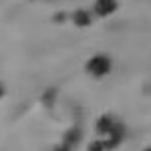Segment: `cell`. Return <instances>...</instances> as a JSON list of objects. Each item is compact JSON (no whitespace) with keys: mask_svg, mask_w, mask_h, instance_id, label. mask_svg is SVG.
Segmentation results:
<instances>
[{"mask_svg":"<svg viewBox=\"0 0 151 151\" xmlns=\"http://www.w3.org/2000/svg\"><path fill=\"white\" fill-rule=\"evenodd\" d=\"M111 69H113V63H111V58L107 57V55H93V57L85 63L87 75H91L93 79H103V77H107L111 73Z\"/></svg>","mask_w":151,"mask_h":151,"instance_id":"1","label":"cell"},{"mask_svg":"<svg viewBox=\"0 0 151 151\" xmlns=\"http://www.w3.org/2000/svg\"><path fill=\"white\" fill-rule=\"evenodd\" d=\"M125 135H127V127H125L123 123H119V121H117V123H115V127L111 129V133L107 135V139L103 141L105 151L119 147V145L123 143V139H125Z\"/></svg>","mask_w":151,"mask_h":151,"instance_id":"2","label":"cell"},{"mask_svg":"<svg viewBox=\"0 0 151 151\" xmlns=\"http://www.w3.org/2000/svg\"><path fill=\"white\" fill-rule=\"evenodd\" d=\"M117 0H95V6L93 10L97 16H101V18H105V16H111L113 12L117 10Z\"/></svg>","mask_w":151,"mask_h":151,"instance_id":"3","label":"cell"},{"mask_svg":"<svg viewBox=\"0 0 151 151\" xmlns=\"http://www.w3.org/2000/svg\"><path fill=\"white\" fill-rule=\"evenodd\" d=\"M117 119L111 113H105V115H101L99 119H97V123H95V131L99 133V135H109L111 133V129L115 127Z\"/></svg>","mask_w":151,"mask_h":151,"instance_id":"4","label":"cell"},{"mask_svg":"<svg viewBox=\"0 0 151 151\" xmlns=\"http://www.w3.org/2000/svg\"><path fill=\"white\" fill-rule=\"evenodd\" d=\"M83 137V131L81 127H70L67 133H65V137H63V145H58V149H73Z\"/></svg>","mask_w":151,"mask_h":151,"instance_id":"5","label":"cell"},{"mask_svg":"<svg viewBox=\"0 0 151 151\" xmlns=\"http://www.w3.org/2000/svg\"><path fill=\"white\" fill-rule=\"evenodd\" d=\"M57 97H58V91L55 87H48V89L42 91L40 103H42V107H47L48 111H52V109H55V103H57Z\"/></svg>","mask_w":151,"mask_h":151,"instance_id":"6","label":"cell"},{"mask_svg":"<svg viewBox=\"0 0 151 151\" xmlns=\"http://www.w3.org/2000/svg\"><path fill=\"white\" fill-rule=\"evenodd\" d=\"M73 22H75V26H79V28H87V26H91V22H93V16L87 10H75L73 12Z\"/></svg>","mask_w":151,"mask_h":151,"instance_id":"7","label":"cell"},{"mask_svg":"<svg viewBox=\"0 0 151 151\" xmlns=\"http://www.w3.org/2000/svg\"><path fill=\"white\" fill-rule=\"evenodd\" d=\"M52 20H55V22H65V20H67V16H65V12H57Z\"/></svg>","mask_w":151,"mask_h":151,"instance_id":"8","label":"cell"},{"mask_svg":"<svg viewBox=\"0 0 151 151\" xmlns=\"http://www.w3.org/2000/svg\"><path fill=\"white\" fill-rule=\"evenodd\" d=\"M4 93H6V91H4V85H2V83H0V99H2V97H4Z\"/></svg>","mask_w":151,"mask_h":151,"instance_id":"9","label":"cell"}]
</instances>
